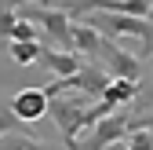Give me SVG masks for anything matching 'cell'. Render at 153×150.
I'll use <instances>...</instances> for the list:
<instances>
[{"label": "cell", "mask_w": 153, "mask_h": 150, "mask_svg": "<svg viewBox=\"0 0 153 150\" xmlns=\"http://www.w3.org/2000/svg\"><path fill=\"white\" fill-rule=\"evenodd\" d=\"M88 106H91V99H84V95H51L48 114H51L55 128L62 132V146L66 150H76V143H80Z\"/></svg>", "instance_id": "cell-1"}, {"label": "cell", "mask_w": 153, "mask_h": 150, "mask_svg": "<svg viewBox=\"0 0 153 150\" xmlns=\"http://www.w3.org/2000/svg\"><path fill=\"white\" fill-rule=\"evenodd\" d=\"M99 62L106 66V73H109L113 81H131V84H139V81H142V55L124 51L120 44H113V40L102 44Z\"/></svg>", "instance_id": "cell-2"}, {"label": "cell", "mask_w": 153, "mask_h": 150, "mask_svg": "<svg viewBox=\"0 0 153 150\" xmlns=\"http://www.w3.org/2000/svg\"><path fill=\"white\" fill-rule=\"evenodd\" d=\"M106 150H131V146H128V136H124V139H117L113 146H106Z\"/></svg>", "instance_id": "cell-13"}, {"label": "cell", "mask_w": 153, "mask_h": 150, "mask_svg": "<svg viewBox=\"0 0 153 150\" xmlns=\"http://www.w3.org/2000/svg\"><path fill=\"white\" fill-rule=\"evenodd\" d=\"M84 62L88 59H80L76 51H62V48H51V44L40 51V66H48L55 73V81H66V77H73V73H80Z\"/></svg>", "instance_id": "cell-4"}, {"label": "cell", "mask_w": 153, "mask_h": 150, "mask_svg": "<svg viewBox=\"0 0 153 150\" xmlns=\"http://www.w3.org/2000/svg\"><path fill=\"white\" fill-rule=\"evenodd\" d=\"M40 51H44L40 40H7V55L18 66H40Z\"/></svg>", "instance_id": "cell-8"}, {"label": "cell", "mask_w": 153, "mask_h": 150, "mask_svg": "<svg viewBox=\"0 0 153 150\" xmlns=\"http://www.w3.org/2000/svg\"><path fill=\"white\" fill-rule=\"evenodd\" d=\"M0 150H59L55 143L40 139V136H33V128H26V132H11L0 139Z\"/></svg>", "instance_id": "cell-6"}, {"label": "cell", "mask_w": 153, "mask_h": 150, "mask_svg": "<svg viewBox=\"0 0 153 150\" xmlns=\"http://www.w3.org/2000/svg\"><path fill=\"white\" fill-rule=\"evenodd\" d=\"M48 106H51V99H48L44 88H22V92H15V95H11V110H15L26 124L48 117Z\"/></svg>", "instance_id": "cell-3"}, {"label": "cell", "mask_w": 153, "mask_h": 150, "mask_svg": "<svg viewBox=\"0 0 153 150\" xmlns=\"http://www.w3.org/2000/svg\"><path fill=\"white\" fill-rule=\"evenodd\" d=\"M26 128H29V124L11 110V99H7V95H0V139L11 136V132H26Z\"/></svg>", "instance_id": "cell-9"}, {"label": "cell", "mask_w": 153, "mask_h": 150, "mask_svg": "<svg viewBox=\"0 0 153 150\" xmlns=\"http://www.w3.org/2000/svg\"><path fill=\"white\" fill-rule=\"evenodd\" d=\"M139 95V84H131V81H109V88L102 92V103H109L113 110H124L128 103H135Z\"/></svg>", "instance_id": "cell-7"}, {"label": "cell", "mask_w": 153, "mask_h": 150, "mask_svg": "<svg viewBox=\"0 0 153 150\" xmlns=\"http://www.w3.org/2000/svg\"><path fill=\"white\" fill-rule=\"evenodd\" d=\"M15 22H18V8L11 0H0V40H11Z\"/></svg>", "instance_id": "cell-10"}, {"label": "cell", "mask_w": 153, "mask_h": 150, "mask_svg": "<svg viewBox=\"0 0 153 150\" xmlns=\"http://www.w3.org/2000/svg\"><path fill=\"white\" fill-rule=\"evenodd\" d=\"M102 44H106V37L95 29V26H88V22H73V51L80 55V59H88V62H99Z\"/></svg>", "instance_id": "cell-5"}, {"label": "cell", "mask_w": 153, "mask_h": 150, "mask_svg": "<svg viewBox=\"0 0 153 150\" xmlns=\"http://www.w3.org/2000/svg\"><path fill=\"white\" fill-rule=\"evenodd\" d=\"M11 40H40V29H36L33 22H26V18H18V22H15V33H11Z\"/></svg>", "instance_id": "cell-12"}, {"label": "cell", "mask_w": 153, "mask_h": 150, "mask_svg": "<svg viewBox=\"0 0 153 150\" xmlns=\"http://www.w3.org/2000/svg\"><path fill=\"white\" fill-rule=\"evenodd\" d=\"M128 146L131 150H153V128H131L128 132Z\"/></svg>", "instance_id": "cell-11"}]
</instances>
